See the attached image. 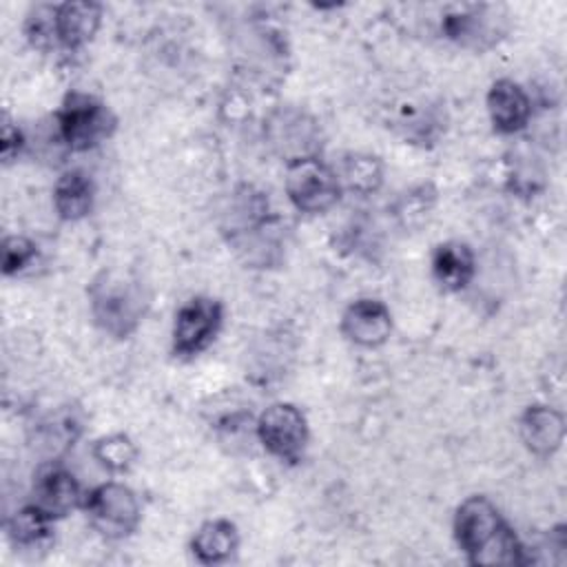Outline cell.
<instances>
[{
    "label": "cell",
    "instance_id": "cell-1",
    "mask_svg": "<svg viewBox=\"0 0 567 567\" xmlns=\"http://www.w3.org/2000/svg\"><path fill=\"white\" fill-rule=\"evenodd\" d=\"M454 538L474 565H525V547L485 496H470L458 505Z\"/></svg>",
    "mask_w": 567,
    "mask_h": 567
},
{
    "label": "cell",
    "instance_id": "cell-2",
    "mask_svg": "<svg viewBox=\"0 0 567 567\" xmlns=\"http://www.w3.org/2000/svg\"><path fill=\"white\" fill-rule=\"evenodd\" d=\"M93 321L111 337H128L142 321L148 295L140 277L128 270H102L89 288Z\"/></svg>",
    "mask_w": 567,
    "mask_h": 567
},
{
    "label": "cell",
    "instance_id": "cell-3",
    "mask_svg": "<svg viewBox=\"0 0 567 567\" xmlns=\"http://www.w3.org/2000/svg\"><path fill=\"white\" fill-rule=\"evenodd\" d=\"M58 128L62 142L71 151H89L113 135L115 115L102 100L73 91L60 106Z\"/></svg>",
    "mask_w": 567,
    "mask_h": 567
},
{
    "label": "cell",
    "instance_id": "cell-4",
    "mask_svg": "<svg viewBox=\"0 0 567 567\" xmlns=\"http://www.w3.org/2000/svg\"><path fill=\"white\" fill-rule=\"evenodd\" d=\"M284 188L290 204L301 213H326L339 202L341 195L337 173L317 155L290 162L286 168Z\"/></svg>",
    "mask_w": 567,
    "mask_h": 567
},
{
    "label": "cell",
    "instance_id": "cell-5",
    "mask_svg": "<svg viewBox=\"0 0 567 567\" xmlns=\"http://www.w3.org/2000/svg\"><path fill=\"white\" fill-rule=\"evenodd\" d=\"M86 516L104 538H126L140 523V503L131 487L122 483H104L84 498Z\"/></svg>",
    "mask_w": 567,
    "mask_h": 567
},
{
    "label": "cell",
    "instance_id": "cell-6",
    "mask_svg": "<svg viewBox=\"0 0 567 567\" xmlns=\"http://www.w3.org/2000/svg\"><path fill=\"white\" fill-rule=\"evenodd\" d=\"M261 445L286 463H297L308 445V421L292 403H272L257 419Z\"/></svg>",
    "mask_w": 567,
    "mask_h": 567
},
{
    "label": "cell",
    "instance_id": "cell-7",
    "mask_svg": "<svg viewBox=\"0 0 567 567\" xmlns=\"http://www.w3.org/2000/svg\"><path fill=\"white\" fill-rule=\"evenodd\" d=\"M224 319V308L213 297H193L175 315L173 352L188 359L204 352L217 337Z\"/></svg>",
    "mask_w": 567,
    "mask_h": 567
},
{
    "label": "cell",
    "instance_id": "cell-8",
    "mask_svg": "<svg viewBox=\"0 0 567 567\" xmlns=\"http://www.w3.org/2000/svg\"><path fill=\"white\" fill-rule=\"evenodd\" d=\"M266 137L277 155H281L288 164L315 157L321 146V135L317 122L299 111V109H279L266 122Z\"/></svg>",
    "mask_w": 567,
    "mask_h": 567
},
{
    "label": "cell",
    "instance_id": "cell-9",
    "mask_svg": "<svg viewBox=\"0 0 567 567\" xmlns=\"http://www.w3.org/2000/svg\"><path fill=\"white\" fill-rule=\"evenodd\" d=\"M84 494L75 476L58 465L47 463L33 476V505H38L51 518H62L84 505Z\"/></svg>",
    "mask_w": 567,
    "mask_h": 567
},
{
    "label": "cell",
    "instance_id": "cell-10",
    "mask_svg": "<svg viewBox=\"0 0 567 567\" xmlns=\"http://www.w3.org/2000/svg\"><path fill=\"white\" fill-rule=\"evenodd\" d=\"M341 332L348 341L361 348H377L385 343L392 332L390 308L372 297L357 299L341 317Z\"/></svg>",
    "mask_w": 567,
    "mask_h": 567
},
{
    "label": "cell",
    "instance_id": "cell-11",
    "mask_svg": "<svg viewBox=\"0 0 567 567\" xmlns=\"http://www.w3.org/2000/svg\"><path fill=\"white\" fill-rule=\"evenodd\" d=\"M102 22V7L97 2H62L53 7L55 47L75 51L93 40Z\"/></svg>",
    "mask_w": 567,
    "mask_h": 567
},
{
    "label": "cell",
    "instance_id": "cell-12",
    "mask_svg": "<svg viewBox=\"0 0 567 567\" xmlns=\"http://www.w3.org/2000/svg\"><path fill=\"white\" fill-rule=\"evenodd\" d=\"M487 113L498 133L512 135L527 126L532 102L518 82L501 78L487 91Z\"/></svg>",
    "mask_w": 567,
    "mask_h": 567
},
{
    "label": "cell",
    "instance_id": "cell-13",
    "mask_svg": "<svg viewBox=\"0 0 567 567\" xmlns=\"http://www.w3.org/2000/svg\"><path fill=\"white\" fill-rule=\"evenodd\" d=\"M518 427L525 447L536 456H551L565 441V419L549 405H529Z\"/></svg>",
    "mask_w": 567,
    "mask_h": 567
},
{
    "label": "cell",
    "instance_id": "cell-14",
    "mask_svg": "<svg viewBox=\"0 0 567 567\" xmlns=\"http://www.w3.org/2000/svg\"><path fill=\"white\" fill-rule=\"evenodd\" d=\"M476 272L474 252L463 241H443L432 252V275L434 281L447 290L458 292L463 290Z\"/></svg>",
    "mask_w": 567,
    "mask_h": 567
},
{
    "label": "cell",
    "instance_id": "cell-15",
    "mask_svg": "<svg viewBox=\"0 0 567 567\" xmlns=\"http://www.w3.org/2000/svg\"><path fill=\"white\" fill-rule=\"evenodd\" d=\"M51 520L38 505H24L7 520V536L20 551H44L53 543Z\"/></svg>",
    "mask_w": 567,
    "mask_h": 567
},
{
    "label": "cell",
    "instance_id": "cell-16",
    "mask_svg": "<svg viewBox=\"0 0 567 567\" xmlns=\"http://www.w3.org/2000/svg\"><path fill=\"white\" fill-rule=\"evenodd\" d=\"M93 197L95 188L91 177L78 168L62 173L53 186L55 213L66 221H78L86 217L93 208Z\"/></svg>",
    "mask_w": 567,
    "mask_h": 567
},
{
    "label": "cell",
    "instance_id": "cell-17",
    "mask_svg": "<svg viewBox=\"0 0 567 567\" xmlns=\"http://www.w3.org/2000/svg\"><path fill=\"white\" fill-rule=\"evenodd\" d=\"M237 545H239L237 527L226 518L206 520L204 525H199V529L190 540V549L195 558L204 565H217L228 560L235 554Z\"/></svg>",
    "mask_w": 567,
    "mask_h": 567
},
{
    "label": "cell",
    "instance_id": "cell-18",
    "mask_svg": "<svg viewBox=\"0 0 567 567\" xmlns=\"http://www.w3.org/2000/svg\"><path fill=\"white\" fill-rule=\"evenodd\" d=\"M339 184L357 190V193H372L379 188L383 179L381 162L374 155L365 153H350L341 162V171L337 173Z\"/></svg>",
    "mask_w": 567,
    "mask_h": 567
},
{
    "label": "cell",
    "instance_id": "cell-19",
    "mask_svg": "<svg viewBox=\"0 0 567 567\" xmlns=\"http://www.w3.org/2000/svg\"><path fill=\"white\" fill-rule=\"evenodd\" d=\"M93 456L109 472L122 474L135 463L137 447L126 434H109V436H102L93 443Z\"/></svg>",
    "mask_w": 567,
    "mask_h": 567
},
{
    "label": "cell",
    "instance_id": "cell-20",
    "mask_svg": "<svg viewBox=\"0 0 567 567\" xmlns=\"http://www.w3.org/2000/svg\"><path fill=\"white\" fill-rule=\"evenodd\" d=\"M38 250L35 244L27 237L11 235L2 244V272L4 275H18L24 270L29 264H33Z\"/></svg>",
    "mask_w": 567,
    "mask_h": 567
},
{
    "label": "cell",
    "instance_id": "cell-21",
    "mask_svg": "<svg viewBox=\"0 0 567 567\" xmlns=\"http://www.w3.org/2000/svg\"><path fill=\"white\" fill-rule=\"evenodd\" d=\"M22 146V135L18 131V126H13L9 120H4L2 124V159L11 162L13 155H18Z\"/></svg>",
    "mask_w": 567,
    "mask_h": 567
}]
</instances>
